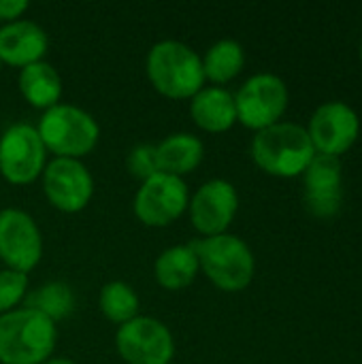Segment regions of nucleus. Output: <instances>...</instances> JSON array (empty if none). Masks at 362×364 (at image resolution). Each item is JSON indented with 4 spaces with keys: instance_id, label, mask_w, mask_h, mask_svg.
Wrapping results in <instances>:
<instances>
[{
    "instance_id": "nucleus-1",
    "label": "nucleus",
    "mask_w": 362,
    "mask_h": 364,
    "mask_svg": "<svg viewBox=\"0 0 362 364\" xmlns=\"http://www.w3.org/2000/svg\"><path fill=\"white\" fill-rule=\"evenodd\" d=\"M58 331L43 314L19 307L0 316V363L43 364L51 358Z\"/></svg>"
},
{
    "instance_id": "nucleus-2",
    "label": "nucleus",
    "mask_w": 362,
    "mask_h": 364,
    "mask_svg": "<svg viewBox=\"0 0 362 364\" xmlns=\"http://www.w3.org/2000/svg\"><path fill=\"white\" fill-rule=\"evenodd\" d=\"M147 77L156 92L173 100H186L205 87L201 55L179 41H160L147 53Z\"/></svg>"
},
{
    "instance_id": "nucleus-3",
    "label": "nucleus",
    "mask_w": 362,
    "mask_h": 364,
    "mask_svg": "<svg viewBox=\"0 0 362 364\" xmlns=\"http://www.w3.org/2000/svg\"><path fill=\"white\" fill-rule=\"evenodd\" d=\"M316 149L307 134V128L299 124L277 122L260 132L252 141V158L258 168L273 177H299L314 160Z\"/></svg>"
},
{
    "instance_id": "nucleus-4",
    "label": "nucleus",
    "mask_w": 362,
    "mask_h": 364,
    "mask_svg": "<svg viewBox=\"0 0 362 364\" xmlns=\"http://www.w3.org/2000/svg\"><path fill=\"white\" fill-rule=\"evenodd\" d=\"M198 256V267L207 279L224 292L245 290L256 271V260L250 245L237 235H215L192 243Z\"/></svg>"
},
{
    "instance_id": "nucleus-5",
    "label": "nucleus",
    "mask_w": 362,
    "mask_h": 364,
    "mask_svg": "<svg viewBox=\"0 0 362 364\" xmlns=\"http://www.w3.org/2000/svg\"><path fill=\"white\" fill-rule=\"evenodd\" d=\"M36 130L47 151H53L55 158L70 160L87 156L100 136L96 119L75 105H55L47 109Z\"/></svg>"
},
{
    "instance_id": "nucleus-6",
    "label": "nucleus",
    "mask_w": 362,
    "mask_h": 364,
    "mask_svg": "<svg viewBox=\"0 0 362 364\" xmlns=\"http://www.w3.org/2000/svg\"><path fill=\"white\" fill-rule=\"evenodd\" d=\"M237 122L250 130H265L280 122L288 107V87L282 77L258 73L250 77L235 94Z\"/></svg>"
},
{
    "instance_id": "nucleus-7",
    "label": "nucleus",
    "mask_w": 362,
    "mask_h": 364,
    "mask_svg": "<svg viewBox=\"0 0 362 364\" xmlns=\"http://www.w3.org/2000/svg\"><path fill=\"white\" fill-rule=\"evenodd\" d=\"M47 149L30 124H13L0 136V175L13 186H28L45 171Z\"/></svg>"
},
{
    "instance_id": "nucleus-8",
    "label": "nucleus",
    "mask_w": 362,
    "mask_h": 364,
    "mask_svg": "<svg viewBox=\"0 0 362 364\" xmlns=\"http://www.w3.org/2000/svg\"><path fill=\"white\" fill-rule=\"evenodd\" d=\"M115 348L128 364H171L175 358L173 333L149 316H137L122 324L115 335Z\"/></svg>"
},
{
    "instance_id": "nucleus-9",
    "label": "nucleus",
    "mask_w": 362,
    "mask_h": 364,
    "mask_svg": "<svg viewBox=\"0 0 362 364\" xmlns=\"http://www.w3.org/2000/svg\"><path fill=\"white\" fill-rule=\"evenodd\" d=\"M190 205L188 186L183 179L156 173L137 190L132 209L139 222L151 228H164L179 220Z\"/></svg>"
},
{
    "instance_id": "nucleus-10",
    "label": "nucleus",
    "mask_w": 362,
    "mask_h": 364,
    "mask_svg": "<svg viewBox=\"0 0 362 364\" xmlns=\"http://www.w3.org/2000/svg\"><path fill=\"white\" fill-rule=\"evenodd\" d=\"M43 190L51 207L62 213L83 211L94 194V179L81 160L53 158L43 171Z\"/></svg>"
},
{
    "instance_id": "nucleus-11",
    "label": "nucleus",
    "mask_w": 362,
    "mask_h": 364,
    "mask_svg": "<svg viewBox=\"0 0 362 364\" xmlns=\"http://www.w3.org/2000/svg\"><path fill=\"white\" fill-rule=\"evenodd\" d=\"M43 256V237L26 211H0V262L11 271L30 273Z\"/></svg>"
},
{
    "instance_id": "nucleus-12",
    "label": "nucleus",
    "mask_w": 362,
    "mask_h": 364,
    "mask_svg": "<svg viewBox=\"0 0 362 364\" xmlns=\"http://www.w3.org/2000/svg\"><path fill=\"white\" fill-rule=\"evenodd\" d=\"M358 132L361 119L356 111L341 100L324 102L322 107H318L307 128L316 154L335 158H339V154L348 151L356 143Z\"/></svg>"
},
{
    "instance_id": "nucleus-13",
    "label": "nucleus",
    "mask_w": 362,
    "mask_h": 364,
    "mask_svg": "<svg viewBox=\"0 0 362 364\" xmlns=\"http://www.w3.org/2000/svg\"><path fill=\"white\" fill-rule=\"evenodd\" d=\"M188 209L192 226L203 237L224 235L237 215L239 194L230 181L211 179L194 192Z\"/></svg>"
},
{
    "instance_id": "nucleus-14",
    "label": "nucleus",
    "mask_w": 362,
    "mask_h": 364,
    "mask_svg": "<svg viewBox=\"0 0 362 364\" xmlns=\"http://www.w3.org/2000/svg\"><path fill=\"white\" fill-rule=\"evenodd\" d=\"M305 207L314 218H335L344 203V177L341 162L335 156L316 154L303 173Z\"/></svg>"
},
{
    "instance_id": "nucleus-15",
    "label": "nucleus",
    "mask_w": 362,
    "mask_h": 364,
    "mask_svg": "<svg viewBox=\"0 0 362 364\" xmlns=\"http://www.w3.org/2000/svg\"><path fill=\"white\" fill-rule=\"evenodd\" d=\"M47 47H49L47 32L30 19H17L0 26L2 64L26 68L34 62H41L47 53Z\"/></svg>"
},
{
    "instance_id": "nucleus-16",
    "label": "nucleus",
    "mask_w": 362,
    "mask_h": 364,
    "mask_svg": "<svg viewBox=\"0 0 362 364\" xmlns=\"http://www.w3.org/2000/svg\"><path fill=\"white\" fill-rule=\"evenodd\" d=\"M190 115L205 132H226L237 122L235 96L218 85L203 87L190 98Z\"/></svg>"
},
{
    "instance_id": "nucleus-17",
    "label": "nucleus",
    "mask_w": 362,
    "mask_h": 364,
    "mask_svg": "<svg viewBox=\"0 0 362 364\" xmlns=\"http://www.w3.org/2000/svg\"><path fill=\"white\" fill-rule=\"evenodd\" d=\"M205 158V145L198 136L177 132L156 145L158 171L183 179V175L196 171Z\"/></svg>"
},
{
    "instance_id": "nucleus-18",
    "label": "nucleus",
    "mask_w": 362,
    "mask_h": 364,
    "mask_svg": "<svg viewBox=\"0 0 362 364\" xmlns=\"http://www.w3.org/2000/svg\"><path fill=\"white\" fill-rule=\"evenodd\" d=\"M19 92L26 98V102L34 109H51L60 105L62 96V79L58 70L49 62H34L19 70L17 79Z\"/></svg>"
},
{
    "instance_id": "nucleus-19",
    "label": "nucleus",
    "mask_w": 362,
    "mask_h": 364,
    "mask_svg": "<svg viewBox=\"0 0 362 364\" xmlns=\"http://www.w3.org/2000/svg\"><path fill=\"white\" fill-rule=\"evenodd\" d=\"M198 256L192 243L166 247L154 264V277L164 290H183L198 275Z\"/></svg>"
},
{
    "instance_id": "nucleus-20",
    "label": "nucleus",
    "mask_w": 362,
    "mask_h": 364,
    "mask_svg": "<svg viewBox=\"0 0 362 364\" xmlns=\"http://www.w3.org/2000/svg\"><path fill=\"white\" fill-rule=\"evenodd\" d=\"M201 60H203L205 79H209L211 83H218V87H220L222 83L233 81L243 70L245 51L237 41L222 38V41L213 43Z\"/></svg>"
},
{
    "instance_id": "nucleus-21",
    "label": "nucleus",
    "mask_w": 362,
    "mask_h": 364,
    "mask_svg": "<svg viewBox=\"0 0 362 364\" xmlns=\"http://www.w3.org/2000/svg\"><path fill=\"white\" fill-rule=\"evenodd\" d=\"M23 303H26L23 307L43 314L51 322H58V320H64L66 316L73 314V309H75V294H73L68 284H64V282H49V284L36 288L34 292L26 294Z\"/></svg>"
},
{
    "instance_id": "nucleus-22",
    "label": "nucleus",
    "mask_w": 362,
    "mask_h": 364,
    "mask_svg": "<svg viewBox=\"0 0 362 364\" xmlns=\"http://www.w3.org/2000/svg\"><path fill=\"white\" fill-rule=\"evenodd\" d=\"M98 307L107 320L122 326L139 316V296L132 286L124 282H111L100 288Z\"/></svg>"
},
{
    "instance_id": "nucleus-23",
    "label": "nucleus",
    "mask_w": 362,
    "mask_h": 364,
    "mask_svg": "<svg viewBox=\"0 0 362 364\" xmlns=\"http://www.w3.org/2000/svg\"><path fill=\"white\" fill-rule=\"evenodd\" d=\"M28 294V275L11 269L0 271V316L17 309Z\"/></svg>"
},
{
    "instance_id": "nucleus-24",
    "label": "nucleus",
    "mask_w": 362,
    "mask_h": 364,
    "mask_svg": "<svg viewBox=\"0 0 362 364\" xmlns=\"http://www.w3.org/2000/svg\"><path fill=\"white\" fill-rule=\"evenodd\" d=\"M128 173L139 179L141 183L147 181L149 177H154L158 171V160H156V145H147V143H141V145H134L128 154Z\"/></svg>"
},
{
    "instance_id": "nucleus-25",
    "label": "nucleus",
    "mask_w": 362,
    "mask_h": 364,
    "mask_svg": "<svg viewBox=\"0 0 362 364\" xmlns=\"http://www.w3.org/2000/svg\"><path fill=\"white\" fill-rule=\"evenodd\" d=\"M28 0H0V21L11 23L21 19V15L28 11Z\"/></svg>"
},
{
    "instance_id": "nucleus-26",
    "label": "nucleus",
    "mask_w": 362,
    "mask_h": 364,
    "mask_svg": "<svg viewBox=\"0 0 362 364\" xmlns=\"http://www.w3.org/2000/svg\"><path fill=\"white\" fill-rule=\"evenodd\" d=\"M43 364H75L73 360H66V358H49V360H45Z\"/></svg>"
},
{
    "instance_id": "nucleus-27",
    "label": "nucleus",
    "mask_w": 362,
    "mask_h": 364,
    "mask_svg": "<svg viewBox=\"0 0 362 364\" xmlns=\"http://www.w3.org/2000/svg\"><path fill=\"white\" fill-rule=\"evenodd\" d=\"M361 58H362V43H361Z\"/></svg>"
},
{
    "instance_id": "nucleus-28",
    "label": "nucleus",
    "mask_w": 362,
    "mask_h": 364,
    "mask_svg": "<svg viewBox=\"0 0 362 364\" xmlns=\"http://www.w3.org/2000/svg\"><path fill=\"white\" fill-rule=\"evenodd\" d=\"M0 66H2V62H0Z\"/></svg>"
}]
</instances>
